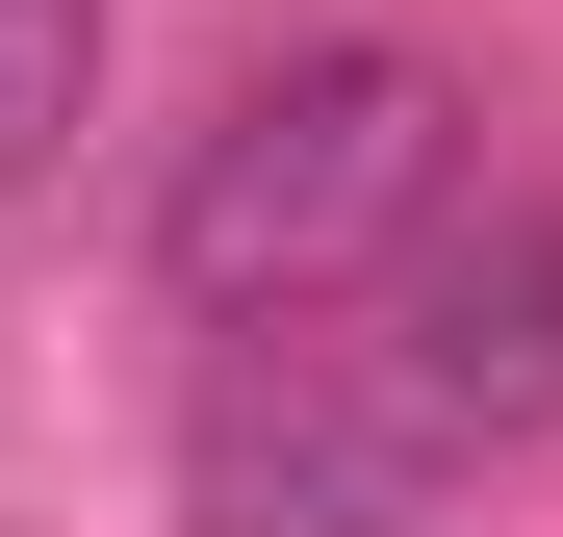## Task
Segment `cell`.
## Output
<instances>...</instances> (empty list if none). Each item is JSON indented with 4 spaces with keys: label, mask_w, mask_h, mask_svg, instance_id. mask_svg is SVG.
Listing matches in <instances>:
<instances>
[{
    "label": "cell",
    "mask_w": 563,
    "mask_h": 537,
    "mask_svg": "<svg viewBox=\"0 0 563 537\" xmlns=\"http://www.w3.org/2000/svg\"><path fill=\"white\" fill-rule=\"evenodd\" d=\"M103 103V0H0V179H52Z\"/></svg>",
    "instance_id": "obj_4"
},
{
    "label": "cell",
    "mask_w": 563,
    "mask_h": 537,
    "mask_svg": "<svg viewBox=\"0 0 563 537\" xmlns=\"http://www.w3.org/2000/svg\"><path fill=\"white\" fill-rule=\"evenodd\" d=\"M410 486H435L410 384L358 333H308V307H256L231 384H206V435H179V512L206 537H410Z\"/></svg>",
    "instance_id": "obj_3"
},
{
    "label": "cell",
    "mask_w": 563,
    "mask_h": 537,
    "mask_svg": "<svg viewBox=\"0 0 563 537\" xmlns=\"http://www.w3.org/2000/svg\"><path fill=\"white\" fill-rule=\"evenodd\" d=\"M461 179V103H435V52H385V26H333V52H256L206 128H179V179H154V256L206 282L231 333L256 307H358L385 282V231Z\"/></svg>",
    "instance_id": "obj_1"
},
{
    "label": "cell",
    "mask_w": 563,
    "mask_h": 537,
    "mask_svg": "<svg viewBox=\"0 0 563 537\" xmlns=\"http://www.w3.org/2000/svg\"><path fill=\"white\" fill-rule=\"evenodd\" d=\"M410 384L435 461H487V435L563 410V179H435V205L385 231V333H358Z\"/></svg>",
    "instance_id": "obj_2"
}]
</instances>
